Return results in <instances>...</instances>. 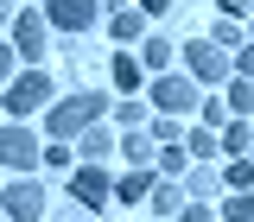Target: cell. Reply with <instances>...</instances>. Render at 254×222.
Segmentation results:
<instances>
[{
    "instance_id": "484cf974",
    "label": "cell",
    "mask_w": 254,
    "mask_h": 222,
    "mask_svg": "<svg viewBox=\"0 0 254 222\" xmlns=\"http://www.w3.org/2000/svg\"><path fill=\"white\" fill-rule=\"evenodd\" d=\"M108 114H115V121H121V127H140V121H146V108H140V102H133V95H127L121 108H108Z\"/></svg>"
},
{
    "instance_id": "d6a6232c",
    "label": "cell",
    "mask_w": 254,
    "mask_h": 222,
    "mask_svg": "<svg viewBox=\"0 0 254 222\" xmlns=\"http://www.w3.org/2000/svg\"><path fill=\"white\" fill-rule=\"evenodd\" d=\"M0 26H13V0H0Z\"/></svg>"
},
{
    "instance_id": "44dd1931",
    "label": "cell",
    "mask_w": 254,
    "mask_h": 222,
    "mask_svg": "<svg viewBox=\"0 0 254 222\" xmlns=\"http://www.w3.org/2000/svg\"><path fill=\"white\" fill-rule=\"evenodd\" d=\"M242 38H248V32L235 26V19H216V32H210V45H216V51H242Z\"/></svg>"
},
{
    "instance_id": "d4e9b609",
    "label": "cell",
    "mask_w": 254,
    "mask_h": 222,
    "mask_svg": "<svg viewBox=\"0 0 254 222\" xmlns=\"http://www.w3.org/2000/svg\"><path fill=\"white\" fill-rule=\"evenodd\" d=\"M222 178H229L235 190H254V153H248V159H229V171H222Z\"/></svg>"
},
{
    "instance_id": "9c48e42d",
    "label": "cell",
    "mask_w": 254,
    "mask_h": 222,
    "mask_svg": "<svg viewBox=\"0 0 254 222\" xmlns=\"http://www.w3.org/2000/svg\"><path fill=\"white\" fill-rule=\"evenodd\" d=\"M95 13H102V0H51V6H45L51 32H89Z\"/></svg>"
},
{
    "instance_id": "603a6c76",
    "label": "cell",
    "mask_w": 254,
    "mask_h": 222,
    "mask_svg": "<svg viewBox=\"0 0 254 222\" xmlns=\"http://www.w3.org/2000/svg\"><path fill=\"white\" fill-rule=\"evenodd\" d=\"M222 222H254V190H235L222 203Z\"/></svg>"
},
{
    "instance_id": "ffe728a7",
    "label": "cell",
    "mask_w": 254,
    "mask_h": 222,
    "mask_svg": "<svg viewBox=\"0 0 254 222\" xmlns=\"http://www.w3.org/2000/svg\"><path fill=\"white\" fill-rule=\"evenodd\" d=\"M159 171H165V178H185V171H190V153H185V146H159Z\"/></svg>"
},
{
    "instance_id": "e0dca14e",
    "label": "cell",
    "mask_w": 254,
    "mask_h": 222,
    "mask_svg": "<svg viewBox=\"0 0 254 222\" xmlns=\"http://www.w3.org/2000/svg\"><path fill=\"white\" fill-rule=\"evenodd\" d=\"M121 153H127V165H153V133H140V127H133V133L121 140Z\"/></svg>"
},
{
    "instance_id": "9a60e30c",
    "label": "cell",
    "mask_w": 254,
    "mask_h": 222,
    "mask_svg": "<svg viewBox=\"0 0 254 222\" xmlns=\"http://www.w3.org/2000/svg\"><path fill=\"white\" fill-rule=\"evenodd\" d=\"M185 153L197 159V165H210V159L222 153V140H216V133H210V127H190V133H185Z\"/></svg>"
},
{
    "instance_id": "83f0119b",
    "label": "cell",
    "mask_w": 254,
    "mask_h": 222,
    "mask_svg": "<svg viewBox=\"0 0 254 222\" xmlns=\"http://www.w3.org/2000/svg\"><path fill=\"white\" fill-rule=\"evenodd\" d=\"M178 222H216V210H210V203H185V210H178Z\"/></svg>"
},
{
    "instance_id": "4dcf8cb0",
    "label": "cell",
    "mask_w": 254,
    "mask_h": 222,
    "mask_svg": "<svg viewBox=\"0 0 254 222\" xmlns=\"http://www.w3.org/2000/svg\"><path fill=\"white\" fill-rule=\"evenodd\" d=\"M51 222H89V210H83V203H70V210H58Z\"/></svg>"
},
{
    "instance_id": "5b68a950",
    "label": "cell",
    "mask_w": 254,
    "mask_h": 222,
    "mask_svg": "<svg viewBox=\"0 0 254 222\" xmlns=\"http://www.w3.org/2000/svg\"><path fill=\"white\" fill-rule=\"evenodd\" d=\"M6 45L19 51V63H45V51H51V19L45 13H13V38Z\"/></svg>"
},
{
    "instance_id": "cb8c5ba5",
    "label": "cell",
    "mask_w": 254,
    "mask_h": 222,
    "mask_svg": "<svg viewBox=\"0 0 254 222\" xmlns=\"http://www.w3.org/2000/svg\"><path fill=\"white\" fill-rule=\"evenodd\" d=\"M178 210H185V197L172 184H153V216H178Z\"/></svg>"
},
{
    "instance_id": "7402d4cb",
    "label": "cell",
    "mask_w": 254,
    "mask_h": 222,
    "mask_svg": "<svg viewBox=\"0 0 254 222\" xmlns=\"http://www.w3.org/2000/svg\"><path fill=\"white\" fill-rule=\"evenodd\" d=\"M197 114H203L197 127H210V133H222V127L235 121V114H229V102H197Z\"/></svg>"
},
{
    "instance_id": "7c38bea8",
    "label": "cell",
    "mask_w": 254,
    "mask_h": 222,
    "mask_svg": "<svg viewBox=\"0 0 254 222\" xmlns=\"http://www.w3.org/2000/svg\"><path fill=\"white\" fill-rule=\"evenodd\" d=\"M153 197V165H133L127 178H115V203H146Z\"/></svg>"
},
{
    "instance_id": "ac0fdd59",
    "label": "cell",
    "mask_w": 254,
    "mask_h": 222,
    "mask_svg": "<svg viewBox=\"0 0 254 222\" xmlns=\"http://www.w3.org/2000/svg\"><path fill=\"white\" fill-rule=\"evenodd\" d=\"M229 114H242V121L254 114V83H248V76H235V83H229Z\"/></svg>"
},
{
    "instance_id": "d6986e66",
    "label": "cell",
    "mask_w": 254,
    "mask_h": 222,
    "mask_svg": "<svg viewBox=\"0 0 254 222\" xmlns=\"http://www.w3.org/2000/svg\"><path fill=\"white\" fill-rule=\"evenodd\" d=\"M165 63H172V45H165V38L153 32V38H146V51H140V70H153V76H159Z\"/></svg>"
},
{
    "instance_id": "5bb4252c",
    "label": "cell",
    "mask_w": 254,
    "mask_h": 222,
    "mask_svg": "<svg viewBox=\"0 0 254 222\" xmlns=\"http://www.w3.org/2000/svg\"><path fill=\"white\" fill-rule=\"evenodd\" d=\"M216 184H222V178L210 171V165H190V171H185V190H190V203H210V197H216Z\"/></svg>"
},
{
    "instance_id": "f546056e",
    "label": "cell",
    "mask_w": 254,
    "mask_h": 222,
    "mask_svg": "<svg viewBox=\"0 0 254 222\" xmlns=\"http://www.w3.org/2000/svg\"><path fill=\"white\" fill-rule=\"evenodd\" d=\"M235 76H248V83H254V45H242V51H235Z\"/></svg>"
},
{
    "instance_id": "8fae6325",
    "label": "cell",
    "mask_w": 254,
    "mask_h": 222,
    "mask_svg": "<svg viewBox=\"0 0 254 222\" xmlns=\"http://www.w3.org/2000/svg\"><path fill=\"white\" fill-rule=\"evenodd\" d=\"M108 153H115V133H108V121H95V127H83V133H76V159H83V165H102Z\"/></svg>"
},
{
    "instance_id": "7a4b0ae2",
    "label": "cell",
    "mask_w": 254,
    "mask_h": 222,
    "mask_svg": "<svg viewBox=\"0 0 254 222\" xmlns=\"http://www.w3.org/2000/svg\"><path fill=\"white\" fill-rule=\"evenodd\" d=\"M58 89H51V70H19L13 83H6V114H38V108H51Z\"/></svg>"
},
{
    "instance_id": "52a82bcc",
    "label": "cell",
    "mask_w": 254,
    "mask_h": 222,
    "mask_svg": "<svg viewBox=\"0 0 254 222\" xmlns=\"http://www.w3.org/2000/svg\"><path fill=\"white\" fill-rule=\"evenodd\" d=\"M0 210H6V222H45V184H32V178L6 184Z\"/></svg>"
},
{
    "instance_id": "3957f363",
    "label": "cell",
    "mask_w": 254,
    "mask_h": 222,
    "mask_svg": "<svg viewBox=\"0 0 254 222\" xmlns=\"http://www.w3.org/2000/svg\"><path fill=\"white\" fill-rule=\"evenodd\" d=\"M229 70H235V63L222 57L210 38H190V45H185V76L197 83V89H216V83H229Z\"/></svg>"
},
{
    "instance_id": "277c9868",
    "label": "cell",
    "mask_w": 254,
    "mask_h": 222,
    "mask_svg": "<svg viewBox=\"0 0 254 222\" xmlns=\"http://www.w3.org/2000/svg\"><path fill=\"white\" fill-rule=\"evenodd\" d=\"M197 102H203V89L190 83L185 70H159V76H153V108H159V114H190Z\"/></svg>"
},
{
    "instance_id": "4316f807",
    "label": "cell",
    "mask_w": 254,
    "mask_h": 222,
    "mask_svg": "<svg viewBox=\"0 0 254 222\" xmlns=\"http://www.w3.org/2000/svg\"><path fill=\"white\" fill-rule=\"evenodd\" d=\"M153 140H159V146H178V140H185V127H178V121H153Z\"/></svg>"
},
{
    "instance_id": "8992f818",
    "label": "cell",
    "mask_w": 254,
    "mask_h": 222,
    "mask_svg": "<svg viewBox=\"0 0 254 222\" xmlns=\"http://www.w3.org/2000/svg\"><path fill=\"white\" fill-rule=\"evenodd\" d=\"M38 159H45V146H38V133H32V127H0V165L32 171Z\"/></svg>"
},
{
    "instance_id": "ba28073f",
    "label": "cell",
    "mask_w": 254,
    "mask_h": 222,
    "mask_svg": "<svg viewBox=\"0 0 254 222\" xmlns=\"http://www.w3.org/2000/svg\"><path fill=\"white\" fill-rule=\"evenodd\" d=\"M70 197H76L83 210H102V203H115V178H108L102 165H83V171L70 178Z\"/></svg>"
},
{
    "instance_id": "f1b7e54d",
    "label": "cell",
    "mask_w": 254,
    "mask_h": 222,
    "mask_svg": "<svg viewBox=\"0 0 254 222\" xmlns=\"http://www.w3.org/2000/svg\"><path fill=\"white\" fill-rule=\"evenodd\" d=\"M13 63H19V51H13V45L0 38V83H13Z\"/></svg>"
},
{
    "instance_id": "1f68e13d",
    "label": "cell",
    "mask_w": 254,
    "mask_h": 222,
    "mask_svg": "<svg viewBox=\"0 0 254 222\" xmlns=\"http://www.w3.org/2000/svg\"><path fill=\"white\" fill-rule=\"evenodd\" d=\"M133 6H140V13H165L172 0H133Z\"/></svg>"
},
{
    "instance_id": "6da1fadb",
    "label": "cell",
    "mask_w": 254,
    "mask_h": 222,
    "mask_svg": "<svg viewBox=\"0 0 254 222\" xmlns=\"http://www.w3.org/2000/svg\"><path fill=\"white\" fill-rule=\"evenodd\" d=\"M108 114V95L102 89H83V95H64V102H51V114H45V127H51V140H76L83 127H95Z\"/></svg>"
},
{
    "instance_id": "2e32d148",
    "label": "cell",
    "mask_w": 254,
    "mask_h": 222,
    "mask_svg": "<svg viewBox=\"0 0 254 222\" xmlns=\"http://www.w3.org/2000/svg\"><path fill=\"white\" fill-rule=\"evenodd\" d=\"M140 83H146V70H140V57H127V51H121V57H115V89H121V95H133Z\"/></svg>"
},
{
    "instance_id": "30bf717a",
    "label": "cell",
    "mask_w": 254,
    "mask_h": 222,
    "mask_svg": "<svg viewBox=\"0 0 254 222\" xmlns=\"http://www.w3.org/2000/svg\"><path fill=\"white\" fill-rule=\"evenodd\" d=\"M108 32H115V38H146V13H140V6H133V0H115V6H108Z\"/></svg>"
},
{
    "instance_id": "4fadbf2b",
    "label": "cell",
    "mask_w": 254,
    "mask_h": 222,
    "mask_svg": "<svg viewBox=\"0 0 254 222\" xmlns=\"http://www.w3.org/2000/svg\"><path fill=\"white\" fill-rule=\"evenodd\" d=\"M216 140H222V153H229V159H248V153H254V121H242V114H235Z\"/></svg>"
}]
</instances>
